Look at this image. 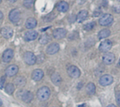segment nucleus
Instances as JSON below:
<instances>
[{
  "label": "nucleus",
  "instance_id": "nucleus-22",
  "mask_svg": "<svg viewBox=\"0 0 120 107\" xmlns=\"http://www.w3.org/2000/svg\"><path fill=\"white\" fill-rule=\"evenodd\" d=\"M86 91L88 95H94L96 93V86L93 83H89L86 87Z\"/></svg>",
  "mask_w": 120,
  "mask_h": 107
},
{
  "label": "nucleus",
  "instance_id": "nucleus-30",
  "mask_svg": "<svg viewBox=\"0 0 120 107\" xmlns=\"http://www.w3.org/2000/svg\"><path fill=\"white\" fill-rule=\"evenodd\" d=\"M114 11L116 12V13H120V6H117L114 8Z\"/></svg>",
  "mask_w": 120,
  "mask_h": 107
},
{
  "label": "nucleus",
  "instance_id": "nucleus-18",
  "mask_svg": "<svg viewBox=\"0 0 120 107\" xmlns=\"http://www.w3.org/2000/svg\"><path fill=\"white\" fill-rule=\"evenodd\" d=\"M37 25V20L33 18H30L26 20L25 27L27 29H33V28L36 27Z\"/></svg>",
  "mask_w": 120,
  "mask_h": 107
},
{
  "label": "nucleus",
  "instance_id": "nucleus-12",
  "mask_svg": "<svg viewBox=\"0 0 120 107\" xmlns=\"http://www.w3.org/2000/svg\"><path fill=\"white\" fill-rule=\"evenodd\" d=\"M14 55V52L12 49H6L2 55V60L4 62H9L13 57Z\"/></svg>",
  "mask_w": 120,
  "mask_h": 107
},
{
  "label": "nucleus",
  "instance_id": "nucleus-29",
  "mask_svg": "<svg viewBox=\"0 0 120 107\" xmlns=\"http://www.w3.org/2000/svg\"><path fill=\"white\" fill-rule=\"evenodd\" d=\"M116 96V101L118 104V106L120 107V91H117L115 94Z\"/></svg>",
  "mask_w": 120,
  "mask_h": 107
},
{
  "label": "nucleus",
  "instance_id": "nucleus-31",
  "mask_svg": "<svg viewBox=\"0 0 120 107\" xmlns=\"http://www.w3.org/2000/svg\"><path fill=\"white\" fill-rule=\"evenodd\" d=\"M107 107H117L115 104H109Z\"/></svg>",
  "mask_w": 120,
  "mask_h": 107
},
{
  "label": "nucleus",
  "instance_id": "nucleus-14",
  "mask_svg": "<svg viewBox=\"0 0 120 107\" xmlns=\"http://www.w3.org/2000/svg\"><path fill=\"white\" fill-rule=\"evenodd\" d=\"M1 34L2 35V36L4 37L5 39H10L13 36V31L11 27H5L1 29Z\"/></svg>",
  "mask_w": 120,
  "mask_h": 107
},
{
  "label": "nucleus",
  "instance_id": "nucleus-28",
  "mask_svg": "<svg viewBox=\"0 0 120 107\" xmlns=\"http://www.w3.org/2000/svg\"><path fill=\"white\" fill-rule=\"evenodd\" d=\"M5 82H6V77L5 76L0 77V89H3L4 88Z\"/></svg>",
  "mask_w": 120,
  "mask_h": 107
},
{
  "label": "nucleus",
  "instance_id": "nucleus-27",
  "mask_svg": "<svg viewBox=\"0 0 120 107\" xmlns=\"http://www.w3.org/2000/svg\"><path fill=\"white\" fill-rule=\"evenodd\" d=\"M33 2H34V0H24L23 5L25 7L27 8H30L33 5Z\"/></svg>",
  "mask_w": 120,
  "mask_h": 107
},
{
  "label": "nucleus",
  "instance_id": "nucleus-9",
  "mask_svg": "<svg viewBox=\"0 0 120 107\" xmlns=\"http://www.w3.org/2000/svg\"><path fill=\"white\" fill-rule=\"evenodd\" d=\"M66 34H67V31L63 28H58L53 32V36L56 39H63L64 37H65Z\"/></svg>",
  "mask_w": 120,
  "mask_h": 107
},
{
  "label": "nucleus",
  "instance_id": "nucleus-4",
  "mask_svg": "<svg viewBox=\"0 0 120 107\" xmlns=\"http://www.w3.org/2000/svg\"><path fill=\"white\" fill-rule=\"evenodd\" d=\"M113 16L110 14H105L103 15L99 20V24L101 26H108L113 22Z\"/></svg>",
  "mask_w": 120,
  "mask_h": 107
},
{
  "label": "nucleus",
  "instance_id": "nucleus-8",
  "mask_svg": "<svg viewBox=\"0 0 120 107\" xmlns=\"http://www.w3.org/2000/svg\"><path fill=\"white\" fill-rule=\"evenodd\" d=\"M18 72V67L15 64H12L8 66L5 70V74L7 76L11 77L17 74Z\"/></svg>",
  "mask_w": 120,
  "mask_h": 107
},
{
  "label": "nucleus",
  "instance_id": "nucleus-10",
  "mask_svg": "<svg viewBox=\"0 0 120 107\" xmlns=\"http://www.w3.org/2000/svg\"><path fill=\"white\" fill-rule=\"evenodd\" d=\"M115 60V56L112 53H107L103 56V62L104 64L110 65L112 64Z\"/></svg>",
  "mask_w": 120,
  "mask_h": 107
},
{
  "label": "nucleus",
  "instance_id": "nucleus-24",
  "mask_svg": "<svg viewBox=\"0 0 120 107\" xmlns=\"http://www.w3.org/2000/svg\"><path fill=\"white\" fill-rule=\"evenodd\" d=\"M15 91V86L13 83H7L5 86V92L8 95H12Z\"/></svg>",
  "mask_w": 120,
  "mask_h": 107
},
{
  "label": "nucleus",
  "instance_id": "nucleus-35",
  "mask_svg": "<svg viewBox=\"0 0 120 107\" xmlns=\"http://www.w3.org/2000/svg\"><path fill=\"white\" fill-rule=\"evenodd\" d=\"M2 104H3V102H2L1 100L0 99V107H1V106H2Z\"/></svg>",
  "mask_w": 120,
  "mask_h": 107
},
{
  "label": "nucleus",
  "instance_id": "nucleus-17",
  "mask_svg": "<svg viewBox=\"0 0 120 107\" xmlns=\"http://www.w3.org/2000/svg\"><path fill=\"white\" fill-rule=\"evenodd\" d=\"M15 86L18 88H22L26 84V79L23 76H18L14 79Z\"/></svg>",
  "mask_w": 120,
  "mask_h": 107
},
{
  "label": "nucleus",
  "instance_id": "nucleus-5",
  "mask_svg": "<svg viewBox=\"0 0 120 107\" xmlns=\"http://www.w3.org/2000/svg\"><path fill=\"white\" fill-rule=\"evenodd\" d=\"M113 83V77L109 74H105L102 76L99 79V83L102 86H108Z\"/></svg>",
  "mask_w": 120,
  "mask_h": 107
},
{
  "label": "nucleus",
  "instance_id": "nucleus-16",
  "mask_svg": "<svg viewBox=\"0 0 120 107\" xmlns=\"http://www.w3.org/2000/svg\"><path fill=\"white\" fill-rule=\"evenodd\" d=\"M38 36V32L37 31H29L25 34V39L27 41L35 40Z\"/></svg>",
  "mask_w": 120,
  "mask_h": 107
},
{
  "label": "nucleus",
  "instance_id": "nucleus-6",
  "mask_svg": "<svg viewBox=\"0 0 120 107\" xmlns=\"http://www.w3.org/2000/svg\"><path fill=\"white\" fill-rule=\"evenodd\" d=\"M9 20L13 22H18L20 19V12L18 9L17 8H14L13 10L11 11V12L9 13V15H8Z\"/></svg>",
  "mask_w": 120,
  "mask_h": 107
},
{
  "label": "nucleus",
  "instance_id": "nucleus-3",
  "mask_svg": "<svg viewBox=\"0 0 120 107\" xmlns=\"http://www.w3.org/2000/svg\"><path fill=\"white\" fill-rule=\"evenodd\" d=\"M25 62L28 65H34L37 62V57L32 52H25L23 55Z\"/></svg>",
  "mask_w": 120,
  "mask_h": 107
},
{
  "label": "nucleus",
  "instance_id": "nucleus-37",
  "mask_svg": "<svg viewBox=\"0 0 120 107\" xmlns=\"http://www.w3.org/2000/svg\"><path fill=\"white\" fill-rule=\"evenodd\" d=\"M1 0H0V3H1Z\"/></svg>",
  "mask_w": 120,
  "mask_h": 107
},
{
  "label": "nucleus",
  "instance_id": "nucleus-20",
  "mask_svg": "<svg viewBox=\"0 0 120 107\" xmlns=\"http://www.w3.org/2000/svg\"><path fill=\"white\" fill-rule=\"evenodd\" d=\"M87 16H88V11L86 10H82L78 13L77 17V21L78 22H82L86 20Z\"/></svg>",
  "mask_w": 120,
  "mask_h": 107
},
{
  "label": "nucleus",
  "instance_id": "nucleus-38",
  "mask_svg": "<svg viewBox=\"0 0 120 107\" xmlns=\"http://www.w3.org/2000/svg\"><path fill=\"white\" fill-rule=\"evenodd\" d=\"M118 1H120V0H118Z\"/></svg>",
  "mask_w": 120,
  "mask_h": 107
},
{
  "label": "nucleus",
  "instance_id": "nucleus-11",
  "mask_svg": "<svg viewBox=\"0 0 120 107\" xmlns=\"http://www.w3.org/2000/svg\"><path fill=\"white\" fill-rule=\"evenodd\" d=\"M112 46V43L111 42V41L110 40H105L103 41V42H101V43L99 46V50L103 52V53H105L109 51L111 48Z\"/></svg>",
  "mask_w": 120,
  "mask_h": 107
},
{
  "label": "nucleus",
  "instance_id": "nucleus-19",
  "mask_svg": "<svg viewBox=\"0 0 120 107\" xmlns=\"http://www.w3.org/2000/svg\"><path fill=\"white\" fill-rule=\"evenodd\" d=\"M69 8V5L66 1H60L57 4V9L60 12H66Z\"/></svg>",
  "mask_w": 120,
  "mask_h": 107
},
{
  "label": "nucleus",
  "instance_id": "nucleus-26",
  "mask_svg": "<svg viewBox=\"0 0 120 107\" xmlns=\"http://www.w3.org/2000/svg\"><path fill=\"white\" fill-rule=\"evenodd\" d=\"M95 26H96V22H91L86 24L84 26V29L86 31H91V29H93L94 28Z\"/></svg>",
  "mask_w": 120,
  "mask_h": 107
},
{
  "label": "nucleus",
  "instance_id": "nucleus-1",
  "mask_svg": "<svg viewBox=\"0 0 120 107\" xmlns=\"http://www.w3.org/2000/svg\"><path fill=\"white\" fill-rule=\"evenodd\" d=\"M51 95V90L46 86H43L37 90V96L39 101L44 102L47 100Z\"/></svg>",
  "mask_w": 120,
  "mask_h": 107
},
{
  "label": "nucleus",
  "instance_id": "nucleus-32",
  "mask_svg": "<svg viewBox=\"0 0 120 107\" xmlns=\"http://www.w3.org/2000/svg\"><path fill=\"white\" fill-rule=\"evenodd\" d=\"M2 18H3V13H2L1 11H0V20H1Z\"/></svg>",
  "mask_w": 120,
  "mask_h": 107
},
{
  "label": "nucleus",
  "instance_id": "nucleus-21",
  "mask_svg": "<svg viewBox=\"0 0 120 107\" xmlns=\"http://www.w3.org/2000/svg\"><path fill=\"white\" fill-rule=\"evenodd\" d=\"M51 81L53 83V84H55L56 86H59L61 82H62V78L60 76V74H58V73H54L51 75Z\"/></svg>",
  "mask_w": 120,
  "mask_h": 107
},
{
  "label": "nucleus",
  "instance_id": "nucleus-15",
  "mask_svg": "<svg viewBox=\"0 0 120 107\" xmlns=\"http://www.w3.org/2000/svg\"><path fill=\"white\" fill-rule=\"evenodd\" d=\"M44 77V72L41 69H35L32 73V78L34 81H39Z\"/></svg>",
  "mask_w": 120,
  "mask_h": 107
},
{
  "label": "nucleus",
  "instance_id": "nucleus-7",
  "mask_svg": "<svg viewBox=\"0 0 120 107\" xmlns=\"http://www.w3.org/2000/svg\"><path fill=\"white\" fill-rule=\"evenodd\" d=\"M68 74L71 78H77L81 75V72H80V70L79 69V68L74 65H72L68 67Z\"/></svg>",
  "mask_w": 120,
  "mask_h": 107
},
{
  "label": "nucleus",
  "instance_id": "nucleus-34",
  "mask_svg": "<svg viewBox=\"0 0 120 107\" xmlns=\"http://www.w3.org/2000/svg\"><path fill=\"white\" fill-rule=\"evenodd\" d=\"M86 107L85 104H82V105H79V106H78L77 107Z\"/></svg>",
  "mask_w": 120,
  "mask_h": 107
},
{
  "label": "nucleus",
  "instance_id": "nucleus-25",
  "mask_svg": "<svg viewBox=\"0 0 120 107\" xmlns=\"http://www.w3.org/2000/svg\"><path fill=\"white\" fill-rule=\"evenodd\" d=\"M39 41V43L41 44L44 45V44H46L50 41V38H49L48 34H43L40 36Z\"/></svg>",
  "mask_w": 120,
  "mask_h": 107
},
{
  "label": "nucleus",
  "instance_id": "nucleus-33",
  "mask_svg": "<svg viewBox=\"0 0 120 107\" xmlns=\"http://www.w3.org/2000/svg\"><path fill=\"white\" fill-rule=\"evenodd\" d=\"M11 3H15L17 0H8Z\"/></svg>",
  "mask_w": 120,
  "mask_h": 107
},
{
  "label": "nucleus",
  "instance_id": "nucleus-36",
  "mask_svg": "<svg viewBox=\"0 0 120 107\" xmlns=\"http://www.w3.org/2000/svg\"><path fill=\"white\" fill-rule=\"evenodd\" d=\"M119 64L120 65V61H119Z\"/></svg>",
  "mask_w": 120,
  "mask_h": 107
},
{
  "label": "nucleus",
  "instance_id": "nucleus-23",
  "mask_svg": "<svg viewBox=\"0 0 120 107\" xmlns=\"http://www.w3.org/2000/svg\"><path fill=\"white\" fill-rule=\"evenodd\" d=\"M110 35V31L109 29H102L101 31L99 32V33H98V38L100 39H102L107 38Z\"/></svg>",
  "mask_w": 120,
  "mask_h": 107
},
{
  "label": "nucleus",
  "instance_id": "nucleus-13",
  "mask_svg": "<svg viewBox=\"0 0 120 107\" xmlns=\"http://www.w3.org/2000/svg\"><path fill=\"white\" fill-rule=\"evenodd\" d=\"M60 50V46L57 43H53L50 44L47 49H46V53L49 55H54L56 53H58Z\"/></svg>",
  "mask_w": 120,
  "mask_h": 107
},
{
  "label": "nucleus",
  "instance_id": "nucleus-2",
  "mask_svg": "<svg viewBox=\"0 0 120 107\" xmlns=\"http://www.w3.org/2000/svg\"><path fill=\"white\" fill-rule=\"evenodd\" d=\"M17 96L18 98L22 100L23 102L26 103H29L32 102V100L34 98L33 94L30 91L25 90H20L17 93Z\"/></svg>",
  "mask_w": 120,
  "mask_h": 107
}]
</instances>
